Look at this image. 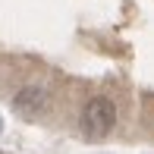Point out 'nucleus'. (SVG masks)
Wrapping results in <instances>:
<instances>
[{"label":"nucleus","mask_w":154,"mask_h":154,"mask_svg":"<svg viewBox=\"0 0 154 154\" xmlns=\"http://www.w3.org/2000/svg\"><path fill=\"white\" fill-rule=\"evenodd\" d=\"M116 126V104L110 97H91L82 110V132L88 138H104Z\"/></svg>","instance_id":"obj_1"},{"label":"nucleus","mask_w":154,"mask_h":154,"mask_svg":"<svg viewBox=\"0 0 154 154\" xmlns=\"http://www.w3.org/2000/svg\"><path fill=\"white\" fill-rule=\"evenodd\" d=\"M44 101H47V91L44 88H35V85L22 88L16 94V107L19 110H38V107H44Z\"/></svg>","instance_id":"obj_2"},{"label":"nucleus","mask_w":154,"mask_h":154,"mask_svg":"<svg viewBox=\"0 0 154 154\" xmlns=\"http://www.w3.org/2000/svg\"><path fill=\"white\" fill-rule=\"evenodd\" d=\"M0 132H3V120H0Z\"/></svg>","instance_id":"obj_3"}]
</instances>
